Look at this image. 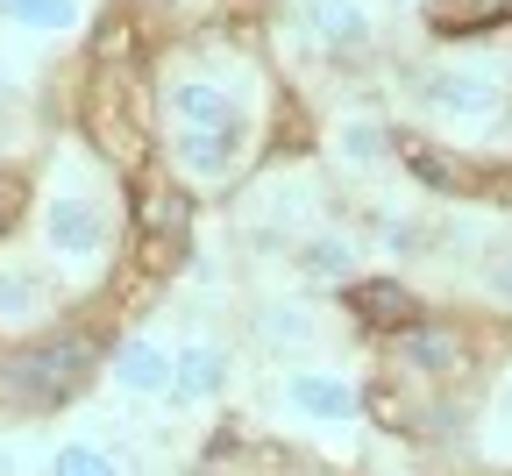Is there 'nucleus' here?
<instances>
[{"mask_svg": "<svg viewBox=\"0 0 512 476\" xmlns=\"http://www.w3.org/2000/svg\"><path fill=\"white\" fill-rule=\"evenodd\" d=\"M93 377V349L86 342H50L36 356H22L8 370V398H22L29 413H50V405H72Z\"/></svg>", "mask_w": 512, "mask_h": 476, "instance_id": "obj_1", "label": "nucleus"}, {"mask_svg": "<svg viewBox=\"0 0 512 476\" xmlns=\"http://www.w3.org/2000/svg\"><path fill=\"white\" fill-rule=\"evenodd\" d=\"M143 86L128 79V72H100L93 93H86V128H93V143L114 157V164H136L143 157Z\"/></svg>", "mask_w": 512, "mask_h": 476, "instance_id": "obj_2", "label": "nucleus"}, {"mask_svg": "<svg viewBox=\"0 0 512 476\" xmlns=\"http://www.w3.org/2000/svg\"><path fill=\"white\" fill-rule=\"evenodd\" d=\"M185 228H192V199L164 178H150L136 192V235H143V263L150 270H178L185 256Z\"/></svg>", "mask_w": 512, "mask_h": 476, "instance_id": "obj_3", "label": "nucleus"}, {"mask_svg": "<svg viewBox=\"0 0 512 476\" xmlns=\"http://www.w3.org/2000/svg\"><path fill=\"white\" fill-rule=\"evenodd\" d=\"M420 107L470 128V121H491V114L505 107V93H498L491 72H427V79H420Z\"/></svg>", "mask_w": 512, "mask_h": 476, "instance_id": "obj_4", "label": "nucleus"}, {"mask_svg": "<svg viewBox=\"0 0 512 476\" xmlns=\"http://www.w3.org/2000/svg\"><path fill=\"white\" fill-rule=\"evenodd\" d=\"M43 235H50V249H57L64 263H100V249H107L100 207H93V199H79V192H57L50 207H43Z\"/></svg>", "mask_w": 512, "mask_h": 476, "instance_id": "obj_5", "label": "nucleus"}, {"mask_svg": "<svg viewBox=\"0 0 512 476\" xmlns=\"http://www.w3.org/2000/svg\"><path fill=\"white\" fill-rule=\"evenodd\" d=\"M399 164L413 171L420 192H441V199H470V192H477V164L456 157L448 143H427V135H406V143H399Z\"/></svg>", "mask_w": 512, "mask_h": 476, "instance_id": "obj_6", "label": "nucleus"}, {"mask_svg": "<svg viewBox=\"0 0 512 476\" xmlns=\"http://www.w3.org/2000/svg\"><path fill=\"white\" fill-rule=\"evenodd\" d=\"M285 405H292L299 420L342 427V420H356V384L335 377V370H292V377H285Z\"/></svg>", "mask_w": 512, "mask_h": 476, "instance_id": "obj_7", "label": "nucleus"}, {"mask_svg": "<svg viewBox=\"0 0 512 476\" xmlns=\"http://www.w3.org/2000/svg\"><path fill=\"white\" fill-rule=\"evenodd\" d=\"M171 114H178V128H235V135H249V107L214 79H178Z\"/></svg>", "mask_w": 512, "mask_h": 476, "instance_id": "obj_8", "label": "nucleus"}, {"mask_svg": "<svg viewBox=\"0 0 512 476\" xmlns=\"http://www.w3.org/2000/svg\"><path fill=\"white\" fill-rule=\"evenodd\" d=\"M349 313H356L363 327H377V334H413V327H420V299H413L399 278H363V285H349Z\"/></svg>", "mask_w": 512, "mask_h": 476, "instance_id": "obj_9", "label": "nucleus"}, {"mask_svg": "<svg viewBox=\"0 0 512 476\" xmlns=\"http://www.w3.org/2000/svg\"><path fill=\"white\" fill-rule=\"evenodd\" d=\"M171 150H178V164L192 178H228L242 164V150H249V135H235V128H178Z\"/></svg>", "mask_w": 512, "mask_h": 476, "instance_id": "obj_10", "label": "nucleus"}, {"mask_svg": "<svg viewBox=\"0 0 512 476\" xmlns=\"http://www.w3.org/2000/svg\"><path fill=\"white\" fill-rule=\"evenodd\" d=\"M114 384L136 391V398H164V391H171V349L150 342V334L121 342V349H114Z\"/></svg>", "mask_w": 512, "mask_h": 476, "instance_id": "obj_11", "label": "nucleus"}, {"mask_svg": "<svg viewBox=\"0 0 512 476\" xmlns=\"http://www.w3.org/2000/svg\"><path fill=\"white\" fill-rule=\"evenodd\" d=\"M306 29L328 50H356V43H370L377 15H370V0H306Z\"/></svg>", "mask_w": 512, "mask_h": 476, "instance_id": "obj_12", "label": "nucleus"}, {"mask_svg": "<svg viewBox=\"0 0 512 476\" xmlns=\"http://www.w3.org/2000/svg\"><path fill=\"white\" fill-rule=\"evenodd\" d=\"M221 384H228V356H221V349H200V342H192V349L171 356V391H185V398H214Z\"/></svg>", "mask_w": 512, "mask_h": 476, "instance_id": "obj_13", "label": "nucleus"}, {"mask_svg": "<svg viewBox=\"0 0 512 476\" xmlns=\"http://www.w3.org/2000/svg\"><path fill=\"white\" fill-rule=\"evenodd\" d=\"M299 270L313 285H342V278H356V249L342 235H306L299 242Z\"/></svg>", "mask_w": 512, "mask_h": 476, "instance_id": "obj_14", "label": "nucleus"}, {"mask_svg": "<svg viewBox=\"0 0 512 476\" xmlns=\"http://www.w3.org/2000/svg\"><path fill=\"white\" fill-rule=\"evenodd\" d=\"M456 363H463L456 334H434V327H413V334H406V370H413V377H448Z\"/></svg>", "mask_w": 512, "mask_h": 476, "instance_id": "obj_15", "label": "nucleus"}, {"mask_svg": "<svg viewBox=\"0 0 512 476\" xmlns=\"http://www.w3.org/2000/svg\"><path fill=\"white\" fill-rule=\"evenodd\" d=\"M512 15V0H441L434 8V29L441 36H470V29H491Z\"/></svg>", "mask_w": 512, "mask_h": 476, "instance_id": "obj_16", "label": "nucleus"}, {"mask_svg": "<svg viewBox=\"0 0 512 476\" xmlns=\"http://www.w3.org/2000/svg\"><path fill=\"white\" fill-rule=\"evenodd\" d=\"M8 8V22L22 29H43V36H64V29H79V0H0Z\"/></svg>", "mask_w": 512, "mask_h": 476, "instance_id": "obj_17", "label": "nucleus"}, {"mask_svg": "<svg viewBox=\"0 0 512 476\" xmlns=\"http://www.w3.org/2000/svg\"><path fill=\"white\" fill-rule=\"evenodd\" d=\"M335 150L349 157V164H377V157H392V135H384V121H342L335 128Z\"/></svg>", "mask_w": 512, "mask_h": 476, "instance_id": "obj_18", "label": "nucleus"}, {"mask_svg": "<svg viewBox=\"0 0 512 476\" xmlns=\"http://www.w3.org/2000/svg\"><path fill=\"white\" fill-rule=\"evenodd\" d=\"M50 476H121V462L107 448H86V441H64L50 455Z\"/></svg>", "mask_w": 512, "mask_h": 476, "instance_id": "obj_19", "label": "nucleus"}, {"mask_svg": "<svg viewBox=\"0 0 512 476\" xmlns=\"http://www.w3.org/2000/svg\"><path fill=\"white\" fill-rule=\"evenodd\" d=\"M36 306H43V285L29 278V270H0V320H8V327H22Z\"/></svg>", "mask_w": 512, "mask_h": 476, "instance_id": "obj_20", "label": "nucleus"}, {"mask_svg": "<svg viewBox=\"0 0 512 476\" xmlns=\"http://www.w3.org/2000/svg\"><path fill=\"white\" fill-rule=\"evenodd\" d=\"M484 292H491V299H498V306H512V249H505V256H491V263H484Z\"/></svg>", "mask_w": 512, "mask_h": 476, "instance_id": "obj_21", "label": "nucleus"}, {"mask_svg": "<svg viewBox=\"0 0 512 476\" xmlns=\"http://www.w3.org/2000/svg\"><path fill=\"white\" fill-rule=\"evenodd\" d=\"M15 214H22V178H15V171H0V235L15 228Z\"/></svg>", "mask_w": 512, "mask_h": 476, "instance_id": "obj_22", "label": "nucleus"}, {"mask_svg": "<svg viewBox=\"0 0 512 476\" xmlns=\"http://www.w3.org/2000/svg\"><path fill=\"white\" fill-rule=\"evenodd\" d=\"M505 398H512V377H505Z\"/></svg>", "mask_w": 512, "mask_h": 476, "instance_id": "obj_23", "label": "nucleus"}, {"mask_svg": "<svg viewBox=\"0 0 512 476\" xmlns=\"http://www.w3.org/2000/svg\"><path fill=\"white\" fill-rule=\"evenodd\" d=\"M0 93H8V79H0Z\"/></svg>", "mask_w": 512, "mask_h": 476, "instance_id": "obj_24", "label": "nucleus"}]
</instances>
